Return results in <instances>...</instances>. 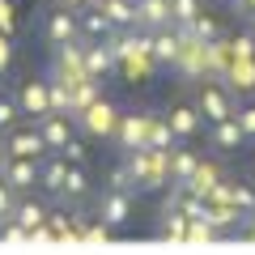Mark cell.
I'll use <instances>...</instances> for the list:
<instances>
[{
    "label": "cell",
    "instance_id": "6da1fadb",
    "mask_svg": "<svg viewBox=\"0 0 255 255\" xmlns=\"http://www.w3.org/2000/svg\"><path fill=\"white\" fill-rule=\"evenodd\" d=\"M166 153H170V149H149V145L128 149L124 166H128V174H132V187H145V191L170 187V174H166Z\"/></svg>",
    "mask_w": 255,
    "mask_h": 255
},
{
    "label": "cell",
    "instance_id": "7a4b0ae2",
    "mask_svg": "<svg viewBox=\"0 0 255 255\" xmlns=\"http://www.w3.org/2000/svg\"><path fill=\"white\" fill-rule=\"evenodd\" d=\"M128 217H132V196L119 191V187H107L98 196V221H102V226H111V230H119Z\"/></svg>",
    "mask_w": 255,
    "mask_h": 255
},
{
    "label": "cell",
    "instance_id": "3957f363",
    "mask_svg": "<svg viewBox=\"0 0 255 255\" xmlns=\"http://www.w3.org/2000/svg\"><path fill=\"white\" fill-rule=\"evenodd\" d=\"M115 119H119V111L111 107V102L102 98V94H98V98H94L90 107L81 111V128L90 132V136H111V128H115Z\"/></svg>",
    "mask_w": 255,
    "mask_h": 255
},
{
    "label": "cell",
    "instance_id": "277c9868",
    "mask_svg": "<svg viewBox=\"0 0 255 255\" xmlns=\"http://www.w3.org/2000/svg\"><path fill=\"white\" fill-rule=\"evenodd\" d=\"M4 153L9 157H43L47 140H43L38 128H17V132H9V140H4Z\"/></svg>",
    "mask_w": 255,
    "mask_h": 255
},
{
    "label": "cell",
    "instance_id": "5b68a950",
    "mask_svg": "<svg viewBox=\"0 0 255 255\" xmlns=\"http://www.w3.org/2000/svg\"><path fill=\"white\" fill-rule=\"evenodd\" d=\"M55 77H64V81H81L85 73V64H81V43H55Z\"/></svg>",
    "mask_w": 255,
    "mask_h": 255
},
{
    "label": "cell",
    "instance_id": "8992f818",
    "mask_svg": "<svg viewBox=\"0 0 255 255\" xmlns=\"http://www.w3.org/2000/svg\"><path fill=\"white\" fill-rule=\"evenodd\" d=\"M196 111H200L204 119H226V115H234V107H230V90L226 85H204L200 90V98H196Z\"/></svg>",
    "mask_w": 255,
    "mask_h": 255
},
{
    "label": "cell",
    "instance_id": "52a82bcc",
    "mask_svg": "<svg viewBox=\"0 0 255 255\" xmlns=\"http://www.w3.org/2000/svg\"><path fill=\"white\" fill-rule=\"evenodd\" d=\"M0 174H4V183L13 191H30L38 183V157H9Z\"/></svg>",
    "mask_w": 255,
    "mask_h": 255
},
{
    "label": "cell",
    "instance_id": "ba28073f",
    "mask_svg": "<svg viewBox=\"0 0 255 255\" xmlns=\"http://www.w3.org/2000/svg\"><path fill=\"white\" fill-rule=\"evenodd\" d=\"M145 128H149V115H119L111 136L119 140V149H136V145H145Z\"/></svg>",
    "mask_w": 255,
    "mask_h": 255
},
{
    "label": "cell",
    "instance_id": "9c48e42d",
    "mask_svg": "<svg viewBox=\"0 0 255 255\" xmlns=\"http://www.w3.org/2000/svg\"><path fill=\"white\" fill-rule=\"evenodd\" d=\"M140 30H162L170 26V0H132Z\"/></svg>",
    "mask_w": 255,
    "mask_h": 255
},
{
    "label": "cell",
    "instance_id": "30bf717a",
    "mask_svg": "<svg viewBox=\"0 0 255 255\" xmlns=\"http://www.w3.org/2000/svg\"><path fill=\"white\" fill-rule=\"evenodd\" d=\"M81 64L90 77H107L111 68H115V55H111L107 38H98V43H81Z\"/></svg>",
    "mask_w": 255,
    "mask_h": 255
},
{
    "label": "cell",
    "instance_id": "8fae6325",
    "mask_svg": "<svg viewBox=\"0 0 255 255\" xmlns=\"http://www.w3.org/2000/svg\"><path fill=\"white\" fill-rule=\"evenodd\" d=\"M77 34H81V26H77V13L60 4V9L47 17V38H51V47H55V43H73Z\"/></svg>",
    "mask_w": 255,
    "mask_h": 255
},
{
    "label": "cell",
    "instance_id": "7c38bea8",
    "mask_svg": "<svg viewBox=\"0 0 255 255\" xmlns=\"http://www.w3.org/2000/svg\"><path fill=\"white\" fill-rule=\"evenodd\" d=\"M38 119H43V128H38V132H43L47 149H60L64 140L73 136V119L64 115V111H47V115H38Z\"/></svg>",
    "mask_w": 255,
    "mask_h": 255
},
{
    "label": "cell",
    "instance_id": "4fadbf2b",
    "mask_svg": "<svg viewBox=\"0 0 255 255\" xmlns=\"http://www.w3.org/2000/svg\"><path fill=\"white\" fill-rule=\"evenodd\" d=\"M166 124H170L174 140H187V136L200 132V111H196V107H174L170 115H166Z\"/></svg>",
    "mask_w": 255,
    "mask_h": 255
},
{
    "label": "cell",
    "instance_id": "5bb4252c",
    "mask_svg": "<svg viewBox=\"0 0 255 255\" xmlns=\"http://www.w3.org/2000/svg\"><path fill=\"white\" fill-rule=\"evenodd\" d=\"M17 107L21 111H26V115H47V111H51V107H47V81H26V85H21V94H17Z\"/></svg>",
    "mask_w": 255,
    "mask_h": 255
},
{
    "label": "cell",
    "instance_id": "9a60e30c",
    "mask_svg": "<svg viewBox=\"0 0 255 255\" xmlns=\"http://www.w3.org/2000/svg\"><path fill=\"white\" fill-rule=\"evenodd\" d=\"M243 140H247V136H243V128H238L234 115H226V119H217V124H213V145H217L221 153H234Z\"/></svg>",
    "mask_w": 255,
    "mask_h": 255
},
{
    "label": "cell",
    "instance_id": "2e32d148",
    "mask_svg": "<svg viewBox=\"0 0 255 255\" xmlns=\"http://www.w3.org/2000/svg\"><path fill=\"white\" fill-rule=\"evenodd\" d=\"M217 183H221L217 166H213V162H196V170H191V179L183 183V187H187L191 196H200V200H204V196H209V191L217 187Z\"/></svg>",
    "mask_w": 255,
    "mask_h": 255
},
{
    "label": "cell",
    "instance_id": "e0dca14e",
    "mask_svg": "<svg viewBox=\"0 0 255 255\" xmlns=\"http://www.w3.org/2000/svg\"><path fill=\"white\" fill-rule=\"evenodd\" d=\"M196 162H200V157L191 153V149H170V153H166V174H170V183H187L191 170H196Z\"/></svg>",
    "mask_w": 255,
    "mask_h": 255
},
{
    "label": "cell",
    "instance_id": "ac0fdd59",
    "mask_svg": "<svg viewBox=\"0 0 255 255\" xmlns=\"http://www.w3.org/2000/svg\"><path fill=\"white\" fill-rule=\"evenodd\" d=\"M85 196H90V174H85V166H68L64 170L60 200H85Z\"/></svg>",
    "mask_w": 255,
    "mask_h": 255
},
{
    "label": "cell",
    "instance_id": "d6986e66",
    "mask_svg": "<svg viewBox=\"0 0 255 255\" xmlns=\"http://www.w3.org/2000/svg\"><path fill=\"white\" fill-rule=\"evenodd\" d=\"M102 13H107V21L111 26H136V9H132V0H94Z\"/></svg>",
    "mask_w": 255,
    "mask_h": 255
},
{
    "label": "cell",
    "instance_id": "ffe728a7",
    "mask_svg": "<svg viewBox=\"0 0 255 255\" xmlns=\"http://www.w3.org/2000/svg\"><path fill=\"white\" fill-rule=\"evenodd\" d=\"M183 234H187V217H183L179 209H162L157 238H162V243H183Z\"/></svg>",
    "mask_w": 255,
    "mask_h": 255
},
{
    "label": "cell",
    "instance_id": "44dd1931",
    "mask_svg": "<svg viewBox=\"0 0 255 255\" xmlns=\"http://www.w3.org/2000/svg\"><path fill=\"white\" fill-rule=\"evenodd\" d=\"M13 221L30 234L34 226H43V221H47V209H43L38 200H17V204H13Z\"/></svg>",
    "mask_w": 255,
    "mask_h": 255
},
{
    "label": "cell",
    "instance_id": "7402d4cb",
    "mask_svg": "<svg viewBox=\"0 0 255 255\" xmlns=\"http://www.w3.org/2000/svg\"><path fill=\"white\" fill-rule=\"evenodd\" d=\"M145 145H149V149H170V145H174V132H170V124H166V119L149 115V128H145Z\"/></svg>",
    "mask_w": 255,
    "mask_h": 255
},
{
    "label": "cell",
    "instance_id": "603a6c76",
    "mask_svg": "<svg viewBox=\"0 0 255 255\" xmlns=\"http://www.w3.org/2000/svg\"><path fill=\"white\" fill-rule=\"evenodd\" d=\"M77 26H81V30H85V34H90V38H107L111 30H115V26H111V21H107V13L98 9V4H94V9L85 13V17L77 21Z\"/></svg>",
    "mask_w": 255,
    "mask_h": 255
},
{
    "label": "cell",
    "instance_id": "cb8c5ba5",
    "mask_svg": "<svg viewBox=\"0 0 255 255\" xmlns=\"http://www.w3.org/2000/svg\"><path fill=\"white\" fill-rule=\"evenodd\" d=\"M64 170H68V162H64V157H55V162H47L43 170H38V183H43L47 191H55V196H60V187H64Z\"/></svg>",
    "mask_w": 255,
    "mask_h": 255
},
{
    "label": "cell",
    "instance_id": "d4e9b609",
    "mask_svg": "<svg viewBox=\"0 0 255 255\" xmlns=\"http://www.w3.org/2000/svg\"><path fill=\"white\" fill-rule=\"evenodd\" d=\"M47 230H51V238L55 243H77V226H73V217H64V213H47Z\"/></svg>",
    "mask_w": 255,
    "mask_h": 255
},
{
    "label": "cell",
    "instance_id": "484cf974",
    "mask_svg": "<svg viewBox=\"0 0 255 255\" xmlns=\"http://www.w3.org/2000/svg\"><path fill=\"white\" fill-rule=\"evenodd\" d=\"M47 107L68 111V81H64V77H51V81H47Z\"/></svg>",
    "mask_w": 255,
    "mask_h": 255
},
{
    "label": "cell",
    "instance_id": "4316f807",
    "mask_svg": "<svg viewBox=\"0 0 255 255\" xmlns=\"http://www.w3.org/2000/svg\"><path fill=\"white\" fill-rule=\"evenodd\" d=\"M200 13V0H170V26H187Z\"/></svg>",
    "mask_w": 255,
    "mask_h": 255
},
{
    "label": "cell",
    "instance_id": "83f0119b",
    "mask_svg": "<svg viewBox=\"0 0 255 255\" xmlns=\"http://www.w3.org/2000/svg\"><path fill=\"white\" fill-rule=\"evenodd\" d=\"M55 153H60V157H64L68 166H85V145H81L77 136H68V140H64L60 149H55Z\"/></svg>",
    "mask_w": 255,
    "mask_h": 255
},
{
    "label": "cell",
    "instance_id": "f1b7e54d",
    "mask_svg": "<svg viewBox=\"0 0 255 255\" xmlns=\"http://www.w3.org/2000/svg\"><path fill=\"white\" fill-rule=\"evenodd\" d=\"M230 204H234L238 213H251L255 209V191L243 187V183H234V187H230Z\"/></svg>",
    "mask_w": 255,
    "mask_h": 255
},
{
    "label": "cell",
    "instance_id": "f546056e",
    "mask_svg": "<svg viewBox=\"0 0 255 255\" xmlns=\"http://www.w3.org/2000/svg\"><path fill=\"white\" fill-rule=\"evenodd\" d=\"M17 115H21L17 98H0V132H9V128L17 124Z\"/></svg>",
    "mask_w": 255,
    "mask_h": 255
},
{
    "label": "cell",
    "instance_id": "4dcf8cb0",
    "mask_svg": "<svg viewBox=\"0 0 255 255\" xmlns=\"http://www.w3.org/2000/svg\"><path fill=\"white\" fill-rule=\"evenodd\" d=\"M13 204H17V191L0 179V221H9V217H13Z\"/></svg>",
    "mask_w": 255,
    "mask_h": 255
},
{
    "label": "cell",
    "instance_id": "1f68e13d",
    "mask_svg": "<svg viewBox=\"0 0 255 255\" xmlns=\"http://www.w3.org/2000/svg\"><path fill=\"white\" fill-rule=\"evenodd\" d=\"M107 238H111V226H102V221L90 230H77V243H107Z\"/></svg>",
    "mask_w": 255,
    "mask_h": 255
},
{
    "label": "cell",
    "instance_id": "d6a6232c",
    "mask_svg": "<svg viewBox=\"0 0 255 255\" xmlns=\"http://www.w3.org/2000/svg\"><path fill=\"white\" fill-rule=\"evenodd\" d=\"M234 119H238V128H243V136H255V107L234 111Z\"/></svg>",
    "mask_w": 255,
    "mask_h": 255
},
{
    "label": "cell",
    "instance_id": "836d02e7",
    "mask_svg": "<svg viewBox=\"0 0 255 255\" xmlns=\"http://www.w3.org/2000/svg\"><path fill=\"white\" fill-rule=\"evenodd\" d=\"M111 187L132 191V174H128V166H115V170H111Z\"/></svg>",
    "mask_w": 255,
    "mask_h": 255
},
{
    "label": "cell",
    "instance_id": "e575fe53",
    "mask_svg": "<svg viewBox=\"0 0 255 255\" xmlns=\"http://www.w3.org/2000/svg\"><path fill=\"white\" fill-rule=\"evenodd\" d=\"M0 34H13V4L0 0Z\"/></svg>",
    "mask_w": 255,
    "mask_h": 255
},
{
    "label": "cell",
    "instance_id": "d590c367",
    "mask_svg": "<svg viewBox=\"0 0 255 255\" xmlns=\"http://www.w3.org/2000/svg\"><path fill=\"white\" fill-rule=\"evenodd\" d=\"M9 55H13V51H9V34H0V68L9 64Z\"/></svg>",
    "mask_w": 255,
    "mask_h": 255
},
{
    "label": "cell",
    "instance_id": "8d00e7d4",
    "mask_svg": "<svg viewBox=\"0 0 255 255\" xmlns=\"http://www.w3.org/2000/svg\"><path fill=\"white\" fill-rule=\"evenodd\" d=\"M238 4V13H243V17H255V0H234Z\"/></svg>",
    "mask_w": 255,
    "mask_h": 255
},
{
    "label": "cell",
    "instance_id": "74e56055",
    "mask_svg": "<svg viewBox=\"0 0 255 255\" xmlns=\"http://www.w3.org/2000/svg\"><path fill=\"white\" fill-rule=\"evenodd\" d=\"M247 238L255 243V209H251V221H247Z\"/></svg>",
    "mask_w": 255,
    "mask_h": 255
},
{
    "label": "cell",
    "instance_id": "f35d334b",
    "mask_svg": "<svg viewBox=\"0 0 255 255\" xmlns=\"http://www.w3.org/2000/svg\"><path fill=\"white\" fill-rule=\"evenodd\" d=\"M60 4H64V9H81L85 0H60Z\"/></svg>",
    "mask_w": 255,
    "mask_h": 255
},
{
    "label": "cell",
    "instance_id": "ab89813d",
    "mask_svg": "<svg viewBox=\"0 0 255 255\" xmlns=\"http://www.w3.org/2000/svg\"><path fill=\"white\" fill-rule=\"evenodd\" d=\"M4 162H9V153H4V145H0V170H4Z\"/></svg>",
    "mask_w": 255,
    "mask_h": 255
},
{
    "label": "cell",
    "instance_id": "60d3db41",
    "mask_svg": "<svg viewBox=\"0 0 255 255\" xmlns=\"http://www.w3.org/2000/svg\"><path fill=\"white\" fill-rule=\"evenodd\" d=\"M251 38H255V17H251Z\"/></svg>",
    "mask_w": 255,
    "mask_h": 255
},
{
    "label": "cell",
    "instance_id": "b9f144b4",
    "mask_svg": "<svg viewBox=\"0 0 255 255\" xmlns=\"http://www.w3.org/2000/svg\"><path fill=\"white\" fill-rule=\"evenodd\" d=\"M251 166H255V157H251Z\"/></svg>",
    "mask_w": 255,
    "mask_h": 255
}]
</instances>
